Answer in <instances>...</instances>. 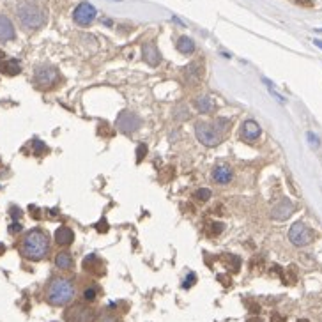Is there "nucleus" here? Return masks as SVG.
Listing matches in <instances>:
<instances>
[{"mask_svg": "<svg viewBox=\"0 0 322 322\" xmlns=\"http://www.w3.org/2000/svg\"><path fill=\"white\" fill-rule=\"evenodd\" d=\"M22 71V66L16 59H5L0 60V73L5 76H16Z\"/></svg>", "mask_w": 322, "mask_h": 322, "instance_id": "2eb2a0df", "label": "nucleus"}, {"mask_svg": "<svg viewBox=\"0 0 322 322\" xmlns=\"http://www.w3.org/2000/svg\"><path fill=\"white\" fill-rule=\"evenodd\" d=\"M55 266L62 271H68L73 267V255L69 252H60L59 255L55 257Z\"/></svg>", "mask_w": 322, "mask_h": 322, "instance_id": "a211bd4d", "label": "nucleus"}, {"mask_svg": "<svg viewBox=\"0 0 322 322\" xmlns=\"http://www.w3.org/2000/svg\"><path fill=\"white\" fill-rule=\"evenodd\" d=\"M96 14H97V11L94 5L89 4V2H82V4L76 5V9H74V13H73V20L80 27H89V25L94 22Z\"/></svg>", "mask_w": 322, "mask_h": 322, "instance_id": "6e6552de", "label": "nucleus"}, {"mask_svg": "<svg viewBox=\"0 0 322 322\" xmlns=\"http://www.w3.org/2000/svg\"><path fill=\"white\" fill-rule=\"evenodd\" d=\"M74 241V232L69 227H59L55 230V243L59 246H69Z\"/></svg>", "mask_w": 322, "mask_h": 322, "instance_id": "dca6fc26", "label": "nucleus"}, {"mask_svg": "<svg viewBox=\"0 0 322 322\" xmlns=\"http://www.w3.org/2000/svg\"><path fill=\"white\" fill-rule=\"evenodd\" d=\"M9 214H11V218H13L14 221H18L20 218H22V209H20V207H16V206H11Z\"/></svg>", "mask_w": 322, "mask_h": 322, "instance_id": "b1692460", "label": "nucleus"}, {"mask_svg": "<svg viewBox=\"0 0 322 322\" xmlns=\"http://www.w3.org/2000/svg\"><path fill=\"white\" fill-rule=\"evenodd\" d=\"M96 229L99 230L101 234H103V232H106V230H108V221H106V220H101L99 223H96Z\"/></svg>", "mask_w": 322, "mask_h": 322, "instance_id": "bb28decb", "label": "nucleus"}, {"mask_svg": "<svg viewBox=\"0 0 322 322\" xmlns=\"http://www.w3.org/2000/svg\"><path fill=\"white\" fill-rule=\"evenodd\" d=\"M20 230H22V225H20L18 221H14L13 225H9V232H11V234H18Z\"/></svg>", "mask_w": 322, "mask_h": 322, "instance_id": "cd10ccee", "label": "nucleus"}, {"mask_svg": "<svg viewBox=\"0 0 322 322\" xmlns=\"http://www.w3.org/2000/svg\"><path fill=\"white\" fill-rule=\"evenodd\" d=\"M20 252H22L23 257L28 258V260H34V262L43 260V258L48 255V252H50V237H48V234L41 229L28 230L22 241Z\"/></svg>", "mask_w": 322, "mask_h": 322, "instance_id": "f257e3e1", "label": "nucleus"}, {"mask_svg": "<svg viewBox=\"0 0 322 322\" xmlns=\"http://www.w3.org/2000/svg\"><path fill=\"white\" fill-rule=\"evenodd\" d=\"M16 16L25 30H37L46 22V11L32 0H23L16 7Z\"/></svg>", "mask_w": 322, "mask_h": 322, "instance_id": "20e7f679", "label": "nucleus"}, {"mask_svg": "<svg viewBox=\"0 0 322 322\" xmlns=\"http://www.w3.org/2000/svg\"><path fill=\"white\" fill-rule=\"evenodd\" d=\"M142 51H143V60H145L149 66L156 68V66L160 64L161 55H160V50L156 48V45H154V43H145V45H143V48H142Z\"/></svg>", "mask_w": 322, "mask_h": 322, "instance_id": "4468645a", "label": "nucleus"}, {"mask_svg": "<svg viewBox=\"0 0 322 322\" xmlns=\"http://www.w3.org/2000/svg\"><path fill=\"white\" fill-rule=\"evenodd\" d=\"M212 179L220 184H229L232 181V170L227 165H218L212 170Z\"/></svg>", "mask_w": 322, "mask_h": 322, "instance_id": "f3484780", "label": "nucleus"}, {"mask_svg": "<svg viewBox=\"0 0 322 322\" xmlns=\"http://www.w3.org/2000/svg\"><path fill=\"white\" fill-rule=\"evenodd\" d=\"M83 269L94 276L105 275V266H103V262L96 255H87V257L83 258Z\"/></svg>", "mask_w": 322, "mask_h": 322, "instance_id": "9d476101", "label": "nucleus"}, {"mask_svg": "<svg viewBox=\"0 0 322 322\" xmlns=\"http://www.w3.org/2000/svg\"><path fill=\"white\" fill-rule=\"evenodd\" d=\"M138 128H140V119H138V115H135L133 112L124 110L117 115V129L119 131L129 135V133H135Z\"/></svg>", "mask_w": 322, "mask_h": 322, "instance_id": "1a4fd4ad", "label": "nucleus"}, {"mask_svg": "<svg viewBox=\"0 0 322 322\" xmlns=\"http://www.w3.org/2000/svg\"><path fill=\"white\" fill-rule=\"evenodd\" d=\"M285 319L283 317H280V315H273V321L271 322H283Z\"/></svg>", "mask_w": 322, "mask_h": 322, "instance_id": "c85d7f7f", "label": "nucleus"}, {"mask_svg": "<svg viewBox=\"0 0 322 322\" xmlns=\"http://www.w3.org/2000/svg\"><path fill=\"white\" fill-rule=\"evenodd\" d=\"M64 317L66 322H94L96 313L85 304H73V306H69L66 310Z\"/></svg>", "mask_w": 322, "mask_h": 322, "instance_id": "423d86ee", "label": "nucleus"}, {"mask_svg": "<svg viewBox=\"0 0 322 322\" xmlns=\"http://www.w3.org/2000/svg\"><path fill=\"white\" fill-rule=\"evenodd\" d=\"M16 32H14V25L7 16L4 14H0V41L2 43H7V41H13Z\"/></svg>", "mask_w": 322, "mask_h": 322, "instance_id": "f8f14e48", "label": "nucleus"}, {"mask_svg": "<svg viewBox=\"0 0 322 322\" xmlns=\"http://www.w3.org/2000/svg\"><path fill=\"white\" fill-rule=\"evenodd\" d=\"M74 298V283L68 278L55 276L46 285V301L53 306H64Z\"/></svg>", "mask_w": 322, "mask_h": 322, "instance_id": "7ed1b4c3", "label": "nucleus"}, {"mask_svg": "<svg viewBox=\"0 0 322 322\" xmlns=\"http://www.w3.org/2000/svg\"><path fill=\"white\" fill-rule=\"evenodd\" d=\"M195 281H197V278H195V275H193V273H189V278H186V280H184L183 287H184V289H188V287H191V285H193Z\"/></svg>", "mask_w": 322, "mask_h": 322, "instance_id": "a878e982", "label": "nucleus"}, {"mask_svg": "<svg viewBox=\"0 0 322 322\" xmlns=\"http://www.w3.org/2000/svg\"><path fill=\"white\" fill-rule=\"evenodd\" d=\"M97 296V287H87V289L83 290V299L85 301H94Z\"/></svg>", "mask_w": 322, "mask_h": 322, "instance_id": "4be33fe9", "label": "nucleus"}, {"mask_svg": "<svg viewBox=\"0 0 322 322\" xmlns=\"http://www.w3.org/2000/svg\"><path fill=\"white\" fill-rule=\"evenodd\" d=\"M248 322H262V321H260V319H250Z\"/></svg>", "mask_w": 322, "mask_h": 322, "instance_id": "2f4dec72", "label": "nucleus"}, {"mask_svg": "<svg viewBox=\"0 0 322 322\" xmlns=\"http://www.w3.org/2000/svg\"><path fill=\"white\" fill-rule=\"evenodd\" d=\"M289 239L294 246H306V244L312 243L313 234H312V230L304 225L303 221H298V223H294V225L290 227Z\"/></svg>", "mask_w": 322, "mask_h": 322, "instance_id": "0eeeda50", "label": "nucleus"}, {"mask_svg": "<svg viewBox=\"0 0 322 322\" xmlns=\"http://www.w3.org/2000/svg\"><path fill=\"white\" fill-rule=\"evenodd\" d=\"M197 108L200 112H202V114H207V112H211L212 110V101H211V97L209 96H202V97H198L197 101Z\"/></svg>", "mask_w": 322, "mask_h": 322, "instance_id": "aec40b11", "label": "nucleus"}, {"mask_svg": "<svg viewBox=\"0 0 322 322\" xmlns=\"http://www.w3.org/2000/svg\"><path fill=\"white\" fill-rule=\"evenodd\" d=\"M4 253H5V246H4L2 243H0V255H4Z\"/></svg>", "mask_w": 322, "mask_h": 322, "instance_id": "c756f323", "label": "nucleus"}, {"mask_svg": "<svg viewBox=\"0 0 322 322\" xmlns=\"http://www.w3.org/2000/svg\"><path fill=\"white\" fill-rule=\"evenodd\" d=\"M292 212H294V204L290 202V200H281V202H278L275 206L271 216L275 220H287Z\"/></svg>", "mask_w": 322, "mask_h": 322, "instance_id": "ddd939ff", "label": "nucleus"}, {"mask_svg": "<svg viewBox=\"0 0 322 322\" xmlns=\"http://www.w3.org/2000/svg\"><path fill=\"white\" fill-rule=\"evenodd\" d=\"M177 50L181 51V53H184V55H191L195 51V43H193V39L191 37H188V36H183V37H179L177 39Z\"/></svg>", "mask_w": 322, "mask_h": 322, "instance_id": "6ab92c4d", "label": "nucleus"}, {"mask_svg": "<svg viewBox=\"0 0 322 322\" xmlns=\"http://www.w3.org/2000/svg\"><path fill=\"white\" fill-rule=\"evenodd\" d=\"M34 145H36V147H34V154H36V156H41L43 152H46L48 151V149H46V145L43 142H39V140H34Z\"/></svg>", "mask_w": 322, "mask_h": 322, "instance_id": "5701e85b", "label": "nucleus"}, {"mask_svg": "<svg viewBox=\"0 0 322 322\" xmlns=\"http://www.w3.org/2000/svg\"><path fill=\"white\" fill-rule=\"evenodd\" d=\"M230 128V120L221 117L216 122H197L195 124V133H197L198 142L207 145V147H216L221 143L223 137Z\"/></svg>", "mask_w": 322, "mask_h": 322, "instance_id": "f03ea898", "label": "nucleus"}, {"mask_svg": "<svg viewBox=\"0 0 322 322\" xmlns=\"http://www.w3.org/2000/svg\"><path fill=\"white\" fill-rule=\"evenodd\" d=\"M195 198L200 200V202H207L209 198H211V191L207 188H202V189H197V193H195Z\"/></svg>", "mask_w": 322, "mask_h": 322, "instance_id": "412c9836", "label": "nucleus"}, {"mask_svg": "<svg viewBox=\"0 0 322 322\" xmlns=\"http://www.w3.org/2000/svg\"><path fill=\"white\" fill-rule=\"evenodd\" d=\"M260 126L255 122V120H246L243 126H241V137L246 140V142H255L258 137H260Z\"/></svg>", "mask_w": 322, "mask_h": 322, "instance_id": "9b49d317", "label": "nucleus"}, {"mask_svg": "<svg viewBox=\"0 0 322 322\" xmlns=\"http://www.w3.org/2000/svg\"><path fill=\"white\" fill-rule=\"evenodd\" d=\"M313 43H315V45H317L319 48H322V41H321V39H315V41H313Z\"/></svg>", "mask_w": 322, "mask_h": 322, "instance_id": "7c9ffc66", "label": "nucleus"}, {"mask_svg": "<svg viewBox=\"0 0 322 322\" xmlns=\"http://www.w3.org/2000/svg\"><path fill=\"white\" fill-rule=\"evenodd\" d=\"M59 80L60 74L57 71V68H53V66L43 64L39 68H36V71H34V85L37 89H41V91L53 89L59 83Z\"/></svg>", "mask_w": 322, "mask_h": 322, "instance_id": "39448f33", "label": "nucleus"}, {"mask_svg": "<svg viewBox=\"0 0 322 322\" xmlns=\"http://www.w3.org/2000/svg\"><path fill=\"white\" fill-rule=\"evenodd\" d=\"M145 154H147V147H145V145H138V151H137V161L138 163H140V161L143 160V156H145Z\"/></svg>", "mask_w": 322, "mask_h": 322, "instance_id": "393cba45", "label": "nucleus"}]
</instances>
